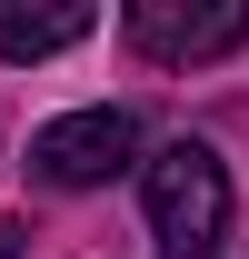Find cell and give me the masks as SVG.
Masks as SVG:
<instances>
[{"instance_id":"cell-3","label":"cell","mask_w":249,"mask_h":259,"mask_svg":"<svg viewBox=\"0 0 249 259\" xmlns=\"http://www.w3.org/2000/svg\"><path fill=\"white\" fill-rule=\"evenodd\" d=\"M130 150H140V120H130V110H70V120L30 130V169L50 190H100V180H120Z\"/></svg>"},{"instance_id":"cell-2","label":"cell","mask_w":249,"mask_h":259,"mask_svg":"<svg viewBox=\"0 0 249 259\" xmlns=\"http://www.w3.org/2000/svg\"><path fill=\"white\" fill-rule=\"evenodd\" d=\"M239 40H249V0H130V50L159 70L219 60Z\"/></svg>"},{"instance_id":"cell-1","label":"cell","mask_w":249,"mask_h":259,"mask_svg":"<svg viewBox=\"0 0 249 259\" xmlns=\"http://www.w3.org/2000/svg\"><path fill=\"white\" fill-rule=\"evenodd\" d=\"M140 190H150V229H159L170 259H210L229 239V169H219L210 140H170L140 169Z\"/></svg>"},{"instance_id":"cell-5","label":"cell","mask_w":249,"mask_h":259,"mask_svg":"<svg viewBox=\"0 0 249 259\" xmlns=\"http://www.w3.org/2000/svg\"><path fill=\"white\" fill-rule=\"evenodd\" d=\"M0 259H20V220H0Z\"/></svg>"},{"instance_id":"cell-4","label":"cell","mask_w":249,"mask_h":259,"mask_svg":"<svg viewBox=\"0 0 249 259\" xmlns=\"http://www.w3.org/2000/svg\"><path fill=\"white\" fill-rule=\"evenodd\" d=\"M70 40H90V10L60 0V10H20V0H0V60H50Z\"/></svg>"}]
</instances>
